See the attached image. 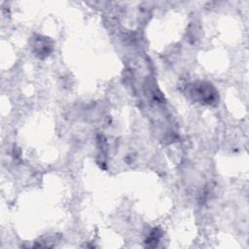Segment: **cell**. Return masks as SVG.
Here are the masks:
<instances>
[{"instance_id":"1","label":"cell","mask_w":249,"mask_h":249,"mask_svg":"<svg viewBox=\"0 0 249 249\" xmlns=\"http://www.w3.org/2000/svg\"><path fill=\"white\" fill-rule=\"evenodd\" d=\"M195 99L206 104H212L217 100V92L210 84L199 83L196 85L192 90Z\"/></svg>"},{"instance_id":"2","label":"cell","mask_w":249,"mask_h":249,"mask_svg":"<svg viewBox=\"0 0 249 249\" xmlns=\"http://www.w3.org/2000/svg\"><path fill=\"white\" fill-rule=\"evenodd\" d=\"M33 48H34L35 53L38 56H41L42 54L48 55L51 53V51H52V45H50L48 43L46 38H41V37H38L35 40Z\"/></svg>"}]
</instances>
